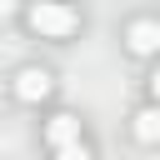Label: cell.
I'll use <instances>...</instances> for the list:
<instances>
[{
  "mask_svg": "<svg viewBox=\"0 0 160 160\" xmlns=\"http://www.w3.org/2000/svg\"><path fill=\"white\" fill-rule=\"evenodd\" d=\"M55 160H90V145H85V140H75V145L55 150Z\"/></svg>",
  "mask_w": 160,
  "mask_h": 160,
  "instance_id": "8992f818",
  "label": "cell"
},
{
  "mask_svg": "<svg viewBox=\"0 0 160 160\" xmlns=\"http://www.w3.org/2000/svg\"><path fill=\"white\" fill-rule=\"evenodd\" d=\"M45 140H50L55 150H65V145H75V140H80V120H75V115H55V120L45 125Z\"/></svg>",
  "mask_w": 160,
  "mask_h": 160,
  "instance_id": "3957f363",
  "label": "cell"
},
{
  "mask_svg": "<svg viewBox=\"0 0 160 160\" xmlns=\"http://www.w3.org/2000/svg\"><path fill=\"white\" fill-rule=\"evenodd\" d=\"M125 40H130V50H135V55H150V50L160 45V25H155V20H135Z\"/></svg>",
  "mask_w": 160,
  "mask_h": 160,
  "instance_id": "277c9868",
  "label": "cell"
},
{
  "mask_svg": "<svg viewBox=\"0 0 160 160\" xmlns=\"http://www.w3.org/2000/svg\"><path fill=\"white\" fill-rule=\"evenodd\" d=\"M155 135H160V115L145 105L140 115H135V140H145V145H155Z\"/></svg>",
  "mask_w": 160,
  "mask_h": 160,
  "instance_id": "5b68a950",
  "label": "cell"
},
{
  "mask_svg": "<svg viewBox=\"0 0 160 160\" xmlns=\"http://www.w3.org/2000/svg\"><path fill=\"white\" fill-rule=\"evenodd\" d=\"M50 90H55V75H50V70H40V65H25V70L15 75V95H20V100H30V105H35V100H45Z\"/></svg>",
  "mask_w": 160,
  "mask_h": 160,
  "instance_id": "7a4b0ae2",
  "label": "cell"
},
{
  "mask_svg": "<svg viewBox=\"0 0 160 160\" xmlns=\"http://www.w3.org/2000/svg\"><path fill=\"white\" fill-rule=\"evenodd\" d=\"M25 20H30V30L45 35V40H70V35L80 30V10H70V5H30Z\"/></svg>",
  "mask_w": 160,
  "mask_h": 160,
  "instance_id": "6da1fadb",
  "label": "cell"
}]
</instances>
